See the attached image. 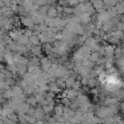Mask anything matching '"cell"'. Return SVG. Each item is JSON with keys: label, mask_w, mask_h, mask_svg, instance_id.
I'll list each match as a JSON object with an SVG mask.
<instances>
[{"label": "cell", "mask_w": 124, "mask_h": 124, "mask_svg": "<svg viewBox=\"0 0 124 124\" xmlns=\"http://www.w3.org/2000/svg\"><path fill=\"white\" fill-rule=\"evenodd\" d=\"M32 52H33V54L38 55V54L40 53V47H39V46H37V47H33V48H32Z\"/></svg>", "instance_id": "cell-2"}, {"label": "cell", "mask_w": 124, "mask_h": 124, "mask_svg": "<svg viewBox=\"0 0 124 124\" xmlns=\"http://www.w3.org/2000/svg\"><path fill=\"white\" fill-rule=\"evenodd\" d=\"M30 42H31L32 44L36 45V44H38V43H39V39H37V37L33 36V37H30Z\"/></svg>", "instance_id": "cell-1"}, {"label": "cell", "mask_w": 124, "mask_h": 124, "mask_svg": "<svg viewBox=\"0 0 124 124\" xmlns=\"http://www.w3.org/2000/svg\"><path fill=\"white\" fill-rule=\"evenodd\" d=\"M28 103H29V104H32V105H35L37 102H36L35 98H29V99H28Z\"/></svg>", "instance_id": "cell-3"}]
</instances>
